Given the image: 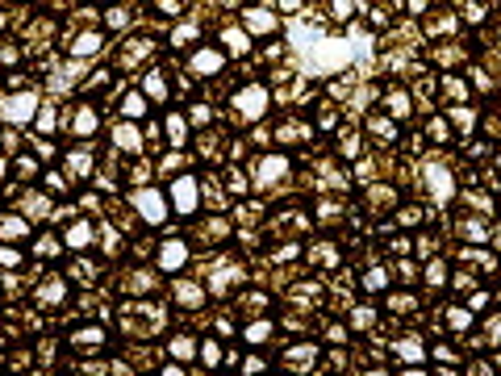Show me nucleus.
I'll use <instances>...</instances> for the list:
<instances>
[{
    "label": "nucleus",
    "instance_id": "a18cd8bd",
    "mask_svg": "<svg viewBox=\"0 0 501 376\" xmlns=\"http://www.w3.org/2000/svg\"><path fill=\"white\" fill-rule=\"evenodd\" d=\"M330 8H334V21H347L351 8H355V0H330Z\"/></svg>",
    "mask_w": 501,
    "mask_h": 376
},
{
    "label": "nucleus",
    "instance_id": "6e6552de",
    "mask_svg": "<svg viewBox=\"0 0 501 376\" xmlns=\"http://www.w3.org/2000/svg\"><path fill=\"white\" fill-rule=\"evenodd\" d=\"M426 184H431V193H435L439 201H452V197H456V176H452L447 167H439V163L426 167Z\"/></svg>",
    "mask_w": 501,
    "mask_h": 376
},
{
    "label": "nucleus",
    "instance_id": "20e7f679",
    "mask_svg": "<svg viewBox=\"0 0 501 376\" xmlns=\"http://www.w3.org/2000/svg\"><path fill=\"white\" fill-rule=\"evenodd\" d=\"M242 29H247L251 38H272V33L280 29V17H276L268 4H247V8H242Z\"/></svg>",
    "mask_w": 501,
    "mask_h": 376
},
{
    "label": "nucleus",
    "instance_id": "37998d69",
    "mask_svg": "<svg viewBox=\"0 0 501 376\" xmlns=\"http://www.w3.org/2000/svg\"><path fill=\"white\" fill-rule=\"evenodd\" d=\"M452 117H456V126H460V130H464V134H468V130H472V126H477V117H472V109H456V113H452Z\"/></svg>",
    "mask_w": 501,
    "mask_h": 376
},
{
    "label": "nucleus",
    "instance_id": "7c9ffc66",
    "mask_svg": "<svg viewBox=\"0 0 501 376\" xmlns=\"http://www.w3.org/2000/svg\"><path fill=\"white\" fill-rule=\"evenodd\" d=\"M105 25H109V29H125V25H130V8H125V4L109 8V13H105Z\"/></svg>",
    "mask_w": 501,
    "mask_h": 376
},
{
    "label": "nucleus",
    "instance_id": "5fc2aeb1",
    "mask_svg": "<svg viewBox=\"0 0 501 376\" xmlns=\"http://www.w3.org/2000/svg\"><path fill=\"white\" fill-rule=\"evenodd\" d=\"M280 8H284V13H297V8H301V0H280Z\"/></svg>",
    "mask_w": 501,
    "mask_h": 376
},
{
    "label": "nucleus",
    "instance_id": "e2e57ef3",
    "mask_svg": "<svg viewBox=\"0 0 501 376\" xmlns=\"http://www.w3.org/2000/svg\"><path fill=\"white\" fill-rule=\"evenodd\" d=\"M498 42H501V38H498Z\"/></svg>",
    "mask_w": 501,
    "mask_h": 376
},
{
    "label": "nucleus",
    "instance_id": "4468645a",
    "mask_svg": "<svg viewBox=\"0 0 501 376\" xmlns=\"http://www.w3.org/2000/svg\"><path fill=\"white\" fill-rule=\"evenodd\" d=\"M393 352H397V360H401V364H422V360H426V347H422V339H401Z\"/></svg>",
    "mask_w": 501,
    "mask_h": 376
},
{
    "label": "nucleus",
    "instance_id": "5701e85b",
    "mask_svg": "<svg viewBox=\"0 0 501 376\" xmlns=\"http://www.w3.org/2000/svg\"><path fill=\"white\" fill-rule=\"evenodd\" d=\"M167 138H171V146H184V142H188V126H184L180 113H167Z\"/></svg>",
    "mask_w": 501,
    "mask_h": 376
},
{
    "label": "nucleus",
    "instance_id": "423d86ee",
    "mask_svg": "<svg viewBox=\"0 0 501 376\" xmlns=\"http://www.w3.org/2000/svg\"><path fill=\"white\" fill-rule=\"evenodd\" d=\"M155 264H159V272H180V268L188 264V243H184V239H167V243L159 247Z\"/></svg>",
    "mask_w": 501,
    "mask_h": 376
},
{
    "label": "nucleus",
    "instance_id": "de8ad7c7",
    "mask_svg": "<svg viewBox=\"0 0 501 376\" xmlns=\"http://www.w3.org/2000/svg\"><path fill=\"white\" fill-rule=\"evenodd\" d=\"M468 376H498V368H493V364H485V360H477V364L468 368Z\"/></svg>",
    "mask_w": 501,
    "mask_h": 376
},
{
    "label": "nucleus",
    "instance_id": "2eb2a0df",
    "mask_svg": "<svg viewBox=\"0 0 501 376\" xmlns=\"http://www.w3.org/2000/svg\"><path fill=\"white\" fill-rule=\"evenodd\" d=\"M0 239H29V222L17 213H0Z\"/></svg>",
    "mask_w": 501,
    "mask_h": 376
},
{
    "label": "nucleus",
    "instance_id": "f8f14e48",
    "mask_svg": "<svg viewBox=\"0 0 501 376\" xmlns=\"http://www.w3.org/2000/svg\"><path fill=\"white\" fill-rule=\"evenodd\" d=\"M113 142H117L125 155H138V151H142V138H138V130H134L130 121H117V130H113Z\"/></svg>",
    "mask_w": 501,
    "mask_h": 376
},
{
    "label": "nucleus",
    "instance_id": "f03ea898",
    "mask_svg": "<svg viewBox=\"0 0 501 376\" xmlns=\"http://www.w3.org/2000/svg\"><path fill=\"white\" fill-rule=\"evenodd\" d=\"M167 201H171L176 213L192 218V213L201 209V184H196V176H176L171 188H167Z\"/></svg>",
    "mask_w": 501,
    "mask_h": 376
},
{
    "label": "nucleus",
    "instance_id": "79ce46f5",
    "mask_svg": "<svg viewBox=\"0 0 501 376\" xmlns=\"http://www.w3.org/2000/svg\"><path fill=\"white\" fill-rule=\"evenodd\" d=\"M485 343H493V347L501 343V314H493V318H489V326H485Z\"/></svg>",
    "mask_w": 501,
    "mask_h": 376
},
{
    "label": "nucleus",
    "instance_id": "473e14b6",
    "mask_svg": "<svg viewBox=\"0 0 501 376\" xmlns=\"http://www.w3.org/2000/svg\"><path fill=\"white\" fill-rule=\"evenodd\" d=\"M146 50H151V42H146V38H142V42H130V46H125V59H121V67H134V63H138Z\"/></svg>",
    "mask_w": 501,
    "mask_h": 376
},
{
    "label": "nucleus",
    "instance_id": "c756f323",
    "mask_svg": "<svg viewBox=\"0 0 501 376\" xmlns=\"http://www.w3.org/2000/svg\"><path fill=\"white\" fill-rule=\"evenodd\" d=\"M443 92H447V100H464V96H468V84H464L460 75H443Z\"/></svg>",
    "mask_w": 501,
    "mask_h": 376
},
{
    "label": "nucleus",
    "instance_id": "9b49d317",
    "mask_svg": "<svg viewBox=\"0 0 501 376\" xmlns=\"http://www.w3.org/2000/svg\"><path fill=\"white\" fill-rule=\"evenodd\" d=\"M71 130H75L79 138H92V134L100 130V117H96V109H92V105H79V109H75V121H71Z\"/></svg>",
    "mask_w": 501,
    "mask_h": 376
},
{
    "label": "nucleus",
    "instance_id": "72a5a7b5",
    "mask_svg": "<svg viewBox=\"0 0 501 376\" xmlns=\"http://www.w3.org/2000/svg\"><path fill=\"white\" fill-rule=\"evenodd\" d=\"M372 322H376V310H368V306H360V310L351 314V326H355V331H372Z\"/></svg>",
    "mask_w": 501,
    "mask_h": 376
},
{
    "label": "nucleus",
    "instance_id": "9d476101",
    "mask_svg": "<svg viewBox=\"0 0 501 376\" xmlns=\"http://www.w3.org/2000/svg\"><path fill=\"white\" fill-rule=\"evenodd\" d=\"M38 301H42V306H63V301H67V280H63V276L42 280V285H38Z\"/></svg>",
    "mask_w": 501,
    "mask_h": 376
},
{
    "label": "nucleus",
    "instance_id": "f704fd0d",
    "mask_svg": "<svg viewBox=\"0 0 501 376\" xmlns=\"http://www.w3.org/2000/svg\"><path fill=\"white\" fill-rule=\"evenodd\" d=\"M196 33H201V29L188 21V25H176V29H171V42H176V46H184V42H196Z\"/></svg>",
    "mask_w": 501,
    "mask_h": 376
},
{
    "label": "nucleus",
    "instance_id": "f3484780",
    "mask_svg": "<svg viewBox=\"0 0 501 376\" xmlns=\"http://www.w3.org/2000/svg\"><path fill=\"white\" fill-rule=\"evenodd\" d=\"M96 50H100V33H92V29H88V33H79V38H75V46H71V54H75V59H92Z\"/></svg>",
    "mask_w": 501,
    "mask_h": 376
},
{
    "label": "nucleus",
    "instance_id": "f257e3e1",
    "mask_svg": "<svg viewBox=\"0 0 501 376\" xmlns=\"http://www.w3.org/2000/svg\"><path fill=\"white\" fill-rule=\"evenodd\" d=\"M268 105H272V96H268L263 84H247V88L234 92V113H238L242 121H259V117L268 113Z\"/></svg>",
    "mask_w": 501,
    "mask_h": 376
},
{
    "label": "nucleus",
    "instance_id": "58836bf2",
    "mask_svg": "<svg viewBox=\"0 0 501 376\" xmlns=\"http://www.w3.org/2000/svg\"><path fill=\"white\" fill-rule=\"evenodd\" d=\"M201 360H205V368H217L222 364V347L217 343H201Z\"/></svg>",
    "mask_w": 501,
    "mask_h": 376
},
{
    "label": "nucleus",
    "instance_id": "dca6fc26",
    "mask_svg": "<svg viewBox=\"0 0 501 376\" xmlns=\"http://www.w3.org/2000/svg\"><path fill=\"white\" fill-rule=\"evenodd\" d=\"M176 301H180V306H188V310H196V306L205 301V293H201V285L180 280V285H176Z\"/></svg>",
    "mask_w": 501,
    "mask_h": 376
},
{
    "label": "nucleus",
    "instance_id": "8fccbe9b",
    "mask_svg": "<svg viewBox=\"0 0 501 376\" xmlns=\"http://www.w3.org/2000/svg\"><path fill=\"white\" fill-rule=\"evenodd\" d=\"M431 138H435V142H447V126H443V121H431Z\"/></svg>",
    "mask_w": 501,
    "mask_h": 376
},
{
    "label": "nucleus",
    "instance_id": "e433bc0d",
    "mask_svg": "<svg viewBox=\"0 0 501 376\" xmlns=\"http://www.w3.org/2000/svg\"><path fill=\"white\" fill-rule=\"evenodd\" d=\"M33 126H38L42 134H54V109H38V113H33Z\"/></svg>",
    "mask_w": 501,
    "mask_h": 376
},
{
    "label": "nucleus",
    "instance_id": "680f3d73",
    "mask_svg": "<svg viewBox=\"0 0 501 376\" xmlns=\"http://www.w3.org/2000/svg\"><path fill=\"white\" fill-rule=\"evenodd\" d=\"M493 4H501V0H493Z\"/></svg>",
    "mask_w": 501,
    "mask_h": 376
},
{
    "label": "nucleus",
    "instance_id": "39448f33",
    "mask_svg": "<svg viewBox=\"0 0 501 376\" xmlns=\"http://www.w3.org/2000/svg\"><path fill=\"white\" fill-rule=\"evenodd\" d=\"M33 113H38V96L33 92H21V96L4 100V121L8 126H25V121H33Z\"/></svg>",
    "mask_w": 501,
    "mask_h": 376
},
{
    "label": "nucleus",
    "instance_id": "393cba45",
    "mask_svg": "<svg viewBox=\"0 0 501 376\" xmlns=\"http://www.w3.org/2000/svg\"><path fill=\"white\" fill-rule=\"evenodd\" d=\"M67 167H71V176H88V172H92V155H88V151H71V155H67Z\"/></svg>",
    "mask_w": 501,
    "mask_h": 376
},
{
    "label": "nucleus",
    "instance_id": "1a4fd4ad",
    "mask_svg": "<svg viewBox=\"0 0 501 376\" xmlns=\"http://www.w3.org/2000/svg\"><path fill=\"white\" fill-rule=\"evenodd\" d=\"M280 176H288V155H268V159L259 163V176H255V180H259V188L268 193Z\"/></svg>",
    "mask_w": 501,
    "mask_h": 376
},
{
    "label": "nucleus",
    "instance_id": "6ab92c4d",
    "mask_svg": "<svg viewBox=\"0 0 501 376\" xmlns=\"http://www.w3.org/2000/svg\"><path fill=\"white\" fill-rule=\"evenodd\" d=\"M63 243H67V247H88V243H92V222H84V218L71 222V230H67Z\"/></svg>",
    "mask_w": 501,
    "mask_h": 376
},
{
    "label": "nucleus",
    "instance_id": "412c9836",
    "mask_svg": "<svg viewBox=\"0 0 501 376\" xmlns=\"http://www.w3.org/2000/svg\"><path fill=\"white\" fill-rule=\"evenodd\" d=\"M447 326H452V335H464V331H472V310H464V306L447 310Z\"/></svg>",
    "mask_w": 501,
    "mask_h": 376
},
{
    "label": "nucleus",
    "instance_id": "864d4df0",
    "mask_svg": "<svg viewBox=\"0 0 501 376\" xmlns=\"http://www.w3.org/2000/svg\"><path fill=\"white\" fill-rule=\"evenodd\" d=\"M17 54H13V46H0V63H13Z\"/></svg>",
    "mask_w": 501,
    "mask_h": 376
},
{
    "label": "nucleus",
    "instance_id": "c9c22d12",
    "mask_svg": "<svg viewBox=\"0 0 501 376\" xmlns=\"http://www.w3.org/2000/svg\"><path fill=\"white\" fill-rule=\"evenodd\" d=\"M389 109H393V117H406L410 113V96L406 92H389Z\"/></svg>",
    "mask_w": 501,
    "mask_h": 376
},
{
    "label": "nucleus",
    "instance_id": "a19ab883",
    "mask_svg": "<svg viewBox=\"0 0 501 376\" xmlns=\"http://www.w3.org/2000/svg\"><path fill=\"white\" fill-rule=\"evenodd\" d=\"M125 113H130V117H142V113H146V100H142L138 92H130V96H125Z\"/></svg>",
    "mask_w": 501,
    "mask_h": 376
},
{
    "label": "nucleus",
    "instance_id": "4d7b16f0",
    "mask_svg": "<svg viewBox=\"0 0 501 376\" xmlns=\"http://www.w3.org/2000/svg\"><path fill=\"white\" fill-rule=\"evenodd\" d=\"M364 376H389V373H364Z\"/></svg>",
    "mask_w": 501,
    "mask_h": 376
},
{
    "label": "nucleus",
    "instance_id": "c85d7f7f",
    "mask_svg": "<svg viewBox=\"0 0 501 376\" xmlns=\"http://www.w3.org/2000/svg\"><path fill=\"white\" fill-rule=\"evenodd\" d=\"M364 289H368V293H385V289H389V272H385V268L364 272Z\"/></svg>",
    "mask_w": 501,
    "mask_h": 376
},
{
    "label": "nucleus",
    "instance_id": "603ef678",
    "mask_svg": "<svg viewBox=\"0 0 501 376\" xmlns=\"http://www.w3.org/2000/svg\"><path fill=\"white\" fill-rule=\"evenodd\" d=\"M481 306H489V293L481 289V293H472V310H481Z\"/></svg>",
    "mask_w": 501,
    "mask_h": 376
},
{
    "label": "nucleus",
    "instance_id": "b1692460",
    "mask_svg": "<svg viewBox=\"0 0 501 376\" xmlns=\"http://www.w3.org/2000/svg\"><path fill=\"white\" fill-rule=\"evenodd\" d=\"M242 339H247V343H263V339H272V322H263V318H255V322H247V331H242Z\"/></svg>",
    "mask_w": 501,
    "mask_h": 376
},
{
    "label": "nucleus",
    "instance_id": "bb28decb",
    "mask_svg": "<svg viewBox=\"0 0 501 376\" xmlns=\"http://www.w3.org/2000/svg\"><path fill=\"white\" fill-rule=\"evenodd\" d=\"M309 255H314V264H322V268H334V264H339V251H334V243H318Z\"/></svg>",
    "mask_w": 501,
    "mask_h": 376
},
{
    "label": "nucleus",
    "instance_id": "49530a36",
    "mask_svg": "<svg viewBox=\"0 0 501 376\" xmlns=\"http://www.w3.org/2000/svg\"><path fill=\"white\" fill-rule=\"evenodd\" d=\"M242 373L247 376H263V360H259V356H247V360H242Z\"/></svg>",
    "mask_w": 501,
    "mask_h": 376
},
{
    "label": "nucleus",
    "instance_id": "c03bdc74",
    "mask_svg": "<svg viewBox=\"0 0 501 376\" xmlns=\"http://www.w3.org/2000/svg\"><path fill=\"white\" fill-rule=\"evenodd\" d=\"M17 264H21L17 247H8V243H4V247H0V268H17Z\"/></svg>",
    "mask_w": 501,
    "mask_h": 376
},
{
    "label": "nucleus",
    "instance_id": "6e6d98bb",
    "mask_svg": "<svg viewBox=\"0 0 501 376\" xmlns=\"http://www.w3.org/2000/svg\"><path fill=\"white\" fill-rule=\"evenodd\" d=\"M163 376H184V368H180V364H171V368H163Z\"/></svg>",
    "mask_w": 501,
    "mask_h": 376
},
{
    "label": "nucleus",
    "instance_id": "ea45409f",
    "mask_svg": "<svg viewBox=\"0 0 501 376\" xmlns=\"http://www.w3.org/2000/svg\"><path fill=\"white\" fill-rule=\"evenodd\" d=\"M309 360H314V347H293V352H288V364H293V368H305Z\"/></svg>",
    "mask_w": 501,
    "mask_h": 376
},
{
    "label": "nucleus",
    "instance_id": "bf43d9fd",
    "mask_svg": "<svg viewBox=\"0 0 501 376\" xmlns=\"http://www.w3.org/2000/svg\"><path fill=\"white\" fill-rule=\"evenodd\" d=\"M498 167H501V151H498Z\"/></svg>",
    "mask_w": 501,
    "mask_h": 376
},
{
    "label": "nucleus",
    "instance_id": "2f4dec72",
    "mask_svg": "<svg viewBox=\"0 0 501 376\" xmlns=\"http://www.w3.org/2000/svg\"><path fill=\"white\" fill-rule=\"evenodd\" d=\"M222 42H226L234 54H242V50H247V29H226V33H222Z\"/></svg>",
    "mask_w": 501,
    "mask_h": 376
},
{
    "label": "nucleus",
    "instance_id": "a211bd4d",
    "mask_svg": "<svg viewBox=\"0 0 501 376\" xmlns=\"http://www.w3.org/2000/svg\"><path fill=\"white\" fill-rule=\"evenodd\" d=\"M368 130H372V138H385V142L397 138V121H393V117H380V113L368 117Z\"/></svg>",
    "mask_w": 501,
    "mask_h": 376
},
{
    "label": "nucleus",
    "instance_id": "aec40b11",
    "mask_svg": "<svg viewBox=\"0 0 501 376\" xmlns=\"http://www.w3.org/2000/svg\"><path fill=\"white\" fill-rule=\"evenodd\" d=\"M460 234H464L468 243H485V239H489V222H485V218H468V222L460 226Z\"/></svg>",
    "mask_w": 501,
    "mask_h": 376
},
{
    "label": "nucleus",
    "instance_id": "09e8293b",
    "mask_svg": "<svg viewBox=\"0 0 501 376\" xmlns=\"http://www.w3.org/2000/svg\"><path fill=\"white\" fill-rule=\"evenodd\" d=\"M435 360H443V364H452V360H456V347H447V343H439V347H435Z\"/></svg>",
    "mask_w": 501,
    "mask_h": 376
},
{
    "label": "nucleus",
    "instance_id": "4be33fe9",
    "mask_svg": "<svg viewBox=\"0 0 501 376\" xmlns=\"http://www.w3.org/2000/svg\"><path fill=\"white\" fill-rule=\"evenodd\" d=\"M142 92L159 105V100H167V80H163L159 71H151V75H146V84H142Z\"/></svg>",
    "mask_w": 501,
    "mask_h": 376
},
{
    "label": "nucleus",
    "instance_id": "13d9d810",
    "mask_svg": "<svg viewBox=\"0 0 501 376\" xmlns=\"http://www.w3.org/2000/svg\"><path fill=\"white\" fill-rule=\"evenodd\" d=\"M406 376H426V373H406Z\"/></svg>",
    "mask_w": 501,
    "mask_h": 376
},
{
    "label": "nucleus",
    "instance_id": "4c0bfd02",
    "mask_svg": "<svg viewBox=\"0 0 501 376\" xmlns=\"http://www.w3.org/2000/svg\"><path fill=\"white\" fill-rule=\"evenodd\" d=\"M100 339H105V331H100V326H88V331H75V343H79V347H84V343H88V347H96Z\"/></svg>",
    "mask_w": 501,
    "mask_h": 376
},
{
    "label": "nucleus",
    "instance_id": "3c124183",
    "mask_svg": "<svg viewBox=\"0 0 501 376\" xmlns=\"http://www.w3.org/2000/svg\"><path fill=\"white\" fill-rule=\"evenodd\" d=\"M46 188H50V193H63V176H59V172H54V176H46Z\"/></svg>",
    "mask_w": 501,
    "mask_h": 376
},
{
    "label": "nucleus",
    "instance_id": "052dcab7",
    "mask_svg": "<svg viewBox=\"0 0 501 376\" xmlns=\"http://www.w3.org/2000/svg\"><path fill=\"white\" fill-rule=\"evenodd\" d=\"M493 368H501V360H498V364H493Z\"/></svg>",
    "mask_w": 501,
    "mask_h": 376
},
{
    "label": "nucleus",
    "instance_id": "ddd939ff",
    "mask_svg": "<svg viewBox=\"0 0 501 376\" xmlns=\"http://www.w3.org/2000/svg\"><path fill=\"white\" fill-rule=\"evenodd\" d=\"M201 356V343L192 339V335H176L171 339V360L176 364H188V360H196Z\"/></svg>",
    "mask_w": 501,
    "mask_h": 376
},
{
    "label": "nucleus",
    "instance_id": "a878e982",
    "mask_svg": "<svg viewBox=\"0 0 501 376\" xmlns=\"http://www.w3.org/2000/svg\"><path fill=\"white\" fill-rule=\"evenodd\" d=\"M33 251H38L42 260H54V255L63 251V243H59L54 234H38V243H33Z\"/></svg>",
    "mask_w": 501,
    "mask_h": 376
},
{
    "label": "nucleus",
    "instance_id": "cd10ccee",
    "mask_svg": "<svg viewBox=\"0 0 501 376\" xmlns=\"http://www.w3.org/2000/svg\"><path fill=\"white\" fill-rule=\"evenodd\" d=\"M426 285H431V289H443V285H447V260H431V268H426Z\"/></svg>",
    "mask_w": 501,
    "mask_h": 376
},
{
    "label": "nucleus",
    "instance_id": "7ed1b4c3",
    "mask_svg": "<svg viewBox=\"0 0 501 376\" xmlns=\"http://www.w3.org/2000/svg\"><path fill=\"white\" fill-rule=\"evenodd\" d=\"M130 201H134V209L142 213V222H151V226H163V222H167L171 201H167L159 188H134V193H130Z\"/></svg>",
    "mask_w": 501,
    "mask_h": 376
},
{
    "label": "nucleus",
    "instance_id": "0eeeda50",
    "mask_svg": "<svg viewBox=\"0 0 501 376\" xmlns=\"http://www.w3.org/2000/svg\"><path fill=\"white\" fill-rule=\"evenodd\" d=\"M188 63H192V71H196V75H217V71L226 67V54H222V50H213V46H201V50H192V59H188Z\"/></svg>",
    "mask_w": 501,
    "mask_h": 376
}]
</instances>
